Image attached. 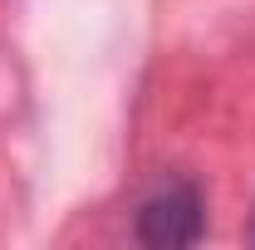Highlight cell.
Instances as JSON below:
<instances>
[{"mask_svg":"<svg viewBox=\"0 0 255 250\" xmlns=\"http://www.w3.org/2000/svg\"><path fill=\"white\" fill-rule=\"evenodd\" d=\"M132 236L152 250H177V246H196L206 236V196L201 187L172 172L142 191L137 211H132Z\"/></svg>","mask_w":255,"mask_h":250,"instance_id":"6da1fadb","label":"cell"}]
</instances>
